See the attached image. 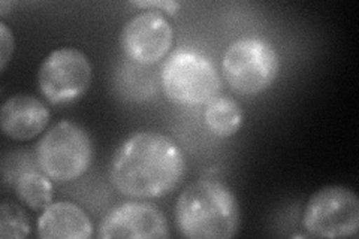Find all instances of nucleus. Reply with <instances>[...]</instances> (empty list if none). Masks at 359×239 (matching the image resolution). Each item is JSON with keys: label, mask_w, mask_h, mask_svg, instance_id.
I'll return each mask as SVG.
<instances>
[{"label": "nucleus", "mask_w": 359, "mask_h": 239, "mask_svg": "<svg viewBox=\"0 0 359 239\" xmlns=\"http://www.w3.org/2000/svg\"><path fill=\"white\" fill-rule=\"evenodd\" d=\"M186 161L180 146L163 133L138 132L123 142L111 161L109 177L128 198L157 199L182 181Z\"/></svg>", "instance_id": "nucleus-1"}, {"label": "nucleus", "mask_w": 359, "mask_h": 239, "mask_svg": "<svg viewBox=\"0 0 359 239\" xmlns=\"http://www.w3.org/2000/svg\"><path fill=\"white\" fill-rule=\"evenodd\" d=\"M175 221L190 239H229L240 224L237 198L219 179H199L180 195Z\"/></svg>", "instance_id": "nucleus-2"}, {"label": "nucleus", "mask_w": 359, "mask_h": 239, "mask_svg": "<svg viewBox=\"0 0 359 239\" xmlns=\"http://www.w3.org/2000/svg\"><path fill=\"white\" fill-rule=\"evenodd\" d=\"M165 95L178 105H204L219 96L222 79L208 57L195 50L180 48L162 66Z\"/></svg>", "instance_id": "nucleus-3"}, {"label": "nucleus", "mask_w": 359, "mask_h": 239, "mask_svg": "<svg viewBox=\"0 0 359 239\" xmlns=\"http://www.w3.org/2000/svg\"><path fill=\"white\" fill-rule=\"evenodd\" d=\"M280 59L271 43L259 38H241L223 54L222 71L231 88L241 95H257L271 87Z\"/></svg>", "instance_id": "nucleus-4"}, {"label": "nucleus", "mask_w": 359, "mask_h": 239, "mask_svg": "<svg viewBox=\"0 0 359 239\" xmlns=\"http://www.w3.org/2000/svg\"><path fill=\"white\" fill-rule=\"evenodd\" d=\"M92 153L87 132L72 121H60L38 142L36 162L48 178L67 183L86 174Z\"/></svg>", "instance_id": "nucleus-5"}, {"label": "nucleus", "mask_w": 359, "mask_h": 239, "mask_svg": "<svg viewBox=\"0 0 359 239\" xmlns=\"http://www.w3.org/2000/svg\"><path fill=\"white\" fill-rule=\"evenodd\" d=\"M302 226L313 238H352L359 231V200L341 186L318 190L307 202Z\"/></svg>", "instance_id": "nucleus-6"}, {"label": "nucleus", "mask_w": 359, "mask_h": 239, "mask_svg": "<svg viewBox=\"0 0 359 239\" xmlns=\"http://www.w3.org/2000/svg\"><path fill=\"white\" fill-rule=\"evenodd\" d=\"M92 83V64L76 48H59L50 53L38 72L41 93L50 104L62 105L80 99Z\"/></svg>", "instance_id": "nucleus-7"}, {"label": "nucleus", "mask_w": 359, "mask_h": 239, "mask_svg": "<svg viewBox=\"0 0 359 239\" xmlns=\"http://www.w3.org/2000/svg\"><path fill=\"white\" fill-rule=\"evenodd\" d=\"M174 30L159 11L147 9L132 17L121 32V47L128 59L144 66H151L170 53Z\"/></svg>", "instance_id": "nucleus-8"}, {"label": "nucleus", "mask_w": 359, "mask_h": 239, "mask_svg": "<svg viewBox=\"0 0 359 239\" xmlns=\"http://www.w3.org/2000/svg\"><path fill=\"white\" fill-rule=\"evenodd\" d=\"M97 236L102 239H165L170 236V229L162 211L153 205L126 202L112 210L102 220Z\"/></svg>", "instance_id": "nucleus-9"}, {"label": "nucleus", "mask_w": 359, "mask_h": 239, "mask_svg": "<svg viewBox=\"0 0 359 239\" xmlns=\"http://www.w3.org/2000/svg\"><path fill=\"white\" fill-rule=\"evenodd\" d=\"M50 111L30 95H15L5 100L0 109V128L14 141H30L47 128Z\"/></svg>", "instance_id": "nucleus-10"}, {"label": "nucleus", "mask_w": 359, "mask_h": 239, "mask_svg": "<svg viewBox=\"0 0 359 239\" xmlns=\"http://www.w3.org/2000/svg\"><path fill=\"white\" fill-rule=\"evenodd\" d=\"M92 235V220L67 200L50 203L38 220V236L42 239H88Z\"/></svg>", "instance_id": "nucleus-11"}, {"label": "nucleus", "mask_w": 359, "mask_h": 239, "mask_svg": "<svg viewBox=\"0 0 359 239\" xmlns=\"http://www.w3.org/2000/svg\"><path fill=\"white\" fill-rule=\"evenodd\" d=\"M204 120L212 135L219 138H231L240 132L244 121V112L237 100L228 96H217L207 104Z\"/></svg>", "instance_id": "nucleus-12"}, {"label": "nucleus", "mask_w": 359, "mask_h": 239, "mask_svg": "<svg viewBox=\"0 0 359 239\" xmlns=\"http://www.w3.org/2000/svg\"><path fill=\"white\" fill-rule=\"evenodd\" d=\"M18 199L33 211L45 210L53 203V184L48 177L35 169L21 172L13 181Z\"/></svg>", "instance_id": "nucleus-13"}, {"label": "nucleus", "mask_w": 359, "mask_h": 239, "mask_svg": "<svg viewBox=\"0 0 359 239\" xmlns=\"http://www.w3.org/2000/svg\"><path fill=\"white\" fill-rule=\"evenodd\" d=\"M30 233V221L26 211L18 203L4 200L0 207V236L9 238H26Z\"/></svg>", "instance_id": "nucleus-14"}, {"label": "nucleus", "mask_w": 359, "mask_h": 239, "mask_svg": "<svg viewBox=\"0 0 359 239\" xmlns=\"http://www.w3.org/2000/svg\"><path fill=\"white\" fill-rule=\"evenodd\" d=\"M14 53V35L2 21L0 22V71H5L6 63Z\"/></svg>", "instance_id": "nucleus-15"}, {"label": "nucleus", "mask_w": 359, "mask_h": 239, "mask_svg": "<svg viewBox=\"0 0 359 239\" xmlns=\"http://www.w3.org/2000/svg\"><path fill=\"white\" fill-rule=\"evenodd\" d=\"M130 5L144 8L145 11L147 9H151V11L163 9L165 13L171 14V15L175 14V11L180 8V4L172 2V0H138V2H130Z\"/></svg>", "instance_id": "nucleus-16"}, {"label": "nucleus", "mask_w": 359, "mask_h": 239, "mask_svg": "<svg viewBox=\"0 0 359 239\" xmlns=\"http://www.w3.org/2000/svg\"><path fill=\"white\" fill-rule=\"evenodd\" d=\"M8 8H9V4H6V2L0 4V15L5 17L8 14Z\"/></svg>", "instance_id": "nucleus-17"}]
</instances>
